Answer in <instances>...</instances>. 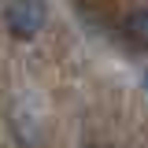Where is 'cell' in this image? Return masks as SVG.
<instances>
[{"mask_svg":"<svg viewBox=\"0 0 148 148\" xmlns=\"http://www.w3.org/2000/svg\"><path fill=\"white\" fill-rule=\"evenodd\" d=\"M141 82H145V89H148V71H145V74H141Z\"/></svg>","mask_w":148,"mask_h":148,"instance_id":"3","label":"cell"},{"mask_svg":"<svg viewBox=\"0 0 148 148\" xmlns=\"http://www.w3.org/2000/svg\"><path fill=\"white\" fill-rule=\"evenodd\" d=\"M4 26L15 41H34L48 26V4L45 0H8L4 4Z\"/></svg>","mask_w":148,"mask_h":148,"instance_id":"1","label":"cell"},{"mask_svg":"<svg viewBox=\"0 0 148 148\" xmlns=\"http://www.w3.org/2000/svg\"><path fill=\"white\" fill-rule=\"evenodd\" d=\"M126 37L137 48H148V8H141V11H133L126 18Z\"/></svg>","mask_w":148,"mask_h":148,"instance_id":"2","label":"cell"},{"mask_svg":"<svg viewBox=\"0 0 148 148\" xmlns=\"http://www.w3.org/2000/svg\"><path fill=\"white\" fill-rule=\"evenodd\" d=\"M89 148H104V145H89Z\"/></svg>","mask_w":148,"mask_h":148,"instance_id":"4","label":"cell"}]
</instances>
